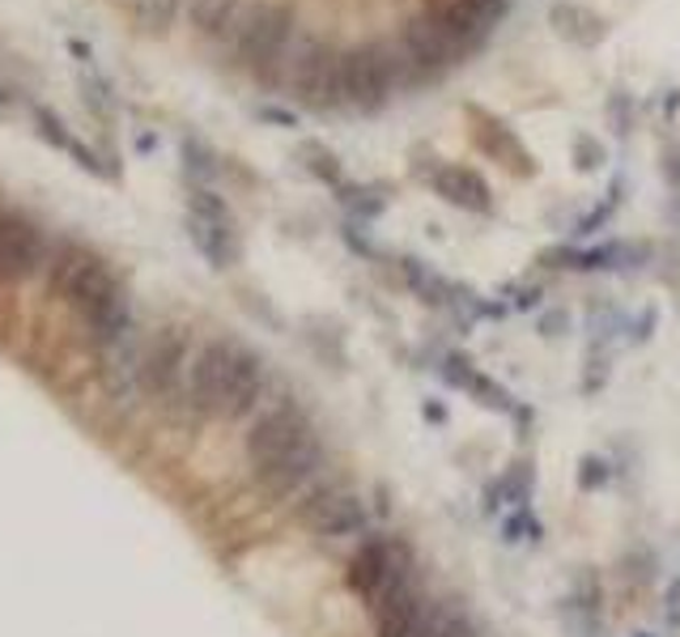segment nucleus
I'll use <instances>...</instances> for the list:
<instances>
[{
    "label": "nucleus",
    "instance_id": "obj_1",
    "mask_svg": "<svg viewBox=\"0 0 680 637\" xmlns=\"http://www.w3.org/2000/svg\"><path fill=\"white\" fill-rule=\"evenodd\" d=\"M51 285L73 302L81 315L86 331L94 336V345H102V354H111L116 345H123L132 336V302H128V285L107 268V260H98L86 247H64L60 256H51Z\"/></svg>",
    "mask_w": 680,
    "mask_h": 637
},
{
    "label": "nucleus",
    "instance_id": "obj_2",
    "mask_svg": "<svg viewBox=\"0 0 680 637\" xmlns=\"http://www.w3.org/2000/svg\"><path fill=\"white\" fill-rule=\"evenodd\" d=\"M243 447L251 472H256V480L264 485L268 494L302 489L316 476L319 459H323L316 425L307 421V412L293 408V404H277V408L260 412L247 429Z\"/></svg>",
    "mask_w": 680,
    "mask_h": 637
},
{
    "label": "nucleus",
    "instance_id": "obj_3",
    "mask_svg": "<svg viewBox=\"0 0 680 637\" xmlns=\"http://www.w3.org/2000/svg\"><path fill=\"white\" fill-rule=\"evenodd\" d=\"M264 396V366L239 340H209L192 354L188 366V404L204 417L239 421Z\"/></svg>",
    "mask_w": 680,
    "mask_h": 637
},
{
    "label": "nucleus",
    "instance_id": "obj_4",
    "mask_svg": "<svg viewBox=\"0 0 680 637\" xmlns=\"http://www.w3.org/2000/svg\"><path fill=\"white\" fill-rule=\"evenodd\" d=\"M298 34V13L290 0H251L230 34L234 60L256 72L260 86H281L290 77V51Z\"/></svg>",
    "mask_w": 680,
    "mask_h": 637
},
{
    "label": "nucleus",
    "instance_id": "obj_5",
    "mask_svg": "<svg viewBox=\"0 0 680 637\" xmlns=\"http://www.w3.org/2000/svg\"><path fill=\"white\" fill-rule=\"evenodd\" d=\"M404 90L400 51L388 43H362L340 51V107L374 116L388 107V98Z\"/></svg>",
    "mask_w": 680,
    "mask_h": 637
},
{
    "label": "nucleus",
    "instance_id": "obj_6",
    "mask_svg": "<svg viewBox=\"0 0 680 637\" xmlns=\"http://www.w3.org/2000/svg\"><path fill=\"white\" fill-rule=\"evenodd\" d=\"M349 587L366 599V608L374 613L379 604H388L396 595L413 590V553L409 544L396 536H374L353 553L349 566Z\"/></svg>",
    "mask_w": 680,
    "mask_h": 637
},
{
    "label": "nucleus",
    "instance_id": "obj_7",
    "mask_svg": "<svg viewBox=\"0 0 680 637\" xmlns=\"http://www.w3.org/2000/svg\"><path fill=\"white\" fill-rule=\"evenodd\" d=\"M286 86L293 90V102L307 111H337L340 107V51L323 39H302L290 51V77Z\"/></svg>",
    "mask_w": 680,
    "mask_h": 637
},
{
    "label": "nucleus",
    "instance_id": "obj_8",
    "mask_svg": "<svg viewBox=\"0 0 680 637\" xmlns=\"http://www.w3.org/2000/svg\"><path fill=\"white\" fill-rule=\"evenodd\" d=\"M188 238L192 247L213 263V268H234L243 247H239V230H234V212L213 188H192L188 196Z\"/></svg>",
    "mask_w": 680,
    "mask_h": 637
},
{
    "label": "nucleus",
    "instance_id": "obj_9",
    "mask_svg": "<svg viewBox=\"0 0 680 637\" xmlns=\"http://www.w3.org/2000/svg\"><path fill=\"white\" fill-rule=\"evenodd\" d=\"M51 238L43 226L13 209H0V277H30L51 263Z\"/></svg>",
    "mask_w": 680,
    "mask_h": 637
},
{
    "label": "nucleus",
    "instance_id": "obj_10",
    "mask_svg": "<svg viewBox=\"0 0 680 637\" xmlns=\"http://www.w3.org/2000/svg\"><path fill=\"white\" fill-rule=\"evenodd\" d=\"M302 519L323 540H344V536H362L366 531V506L353 489L328 485V489H316V497L302 510Z\"/></svg>",
    "mask_w": 680,
    "mask_h": 637
},
{
    "label": "nucleus",
    "instance_id": "obj_11",
    "mask_svg": "<svg viewBox=\"0 0 680 637\" xmlns=\"http://www.w3.org/2000/svg\"><path fill=\"white\" fill-rule=\"evenodd\" d=\"M426 18L438 26V34L451 43V51L460 60H468L472 51H481L489 43V26L463 0H426Z\"/></svg>",
    "mask_w": 680,
    "mask_h": 637
},
{
    "label": "nucleus",
    "instance_id": "obj_12",
    "mask_svg": "<svg viewBox=\"0 0 680 637\" xmlns=\"http://www.w3.org/2000/svg\"><path fill=\"white\" fill-rule=\"evenodd\" d=\"M472 116V141L477 149H486L493 162H502L510 175H536L532 153L523 149V141L510 132L507 123L498 116H486V111H468Z\"/></svg>",
    "mask_w": 680,
    "mask_h": 637
},
{
    "label": "nucleus",
    "instance_id": "obj_13",
    "mask_svg": "<svg viewBox=\"0 0 680 637\" xmlns=\"http://www.w3.org/2000/svg\"><path fill=\"white\" fill-rule=\"evenodd\" d=\"M430 188L447 200V205H456V209L463 212H489L493 209V191H489V183L472 170V166H451L442 162L430 175Z\"/></svg>",
    "mask_w": 680,
    "mask_h": 637
},
{
    "label": "nucleus",
    "instance_id": "obj_14",
    "mask_svg": "<svg viewBox=\"0 0 680 637\" xmlns=\"http://www.w3.org/2000/svg\"><path fill=\"white\" fill-rule=\"evenodd\" d=\"M549 26L558 30L566 43H574V48H596V43H604V34H608L604 18L587 13L583 4H574V0H558V4L549 9Z\"/></svg>",
    "mask_w": 680,
    "mask_h": 637
},
{
    "label": "nucleus",
    "instance_id": "obj_15",
    "mask_svg": "<svg viewBox=\"0 0 680 637\" xmlns=\"http://www.w3.org/2000/svg\"><path fill=\"white\" fill-rule=\"evenodd\" d=\"M243 4L247 0H192V4H188V22H192L200 34L230 43L234 26L243 18Z\"/></svg>",
    "mask_w": 680,
    "mask_h": 637
},
{
    "label": "nucleus",
    "instance_id": "obj_16",
    "mask_svg": "<svg viewBox=\"0 0 680 637\" xmlns=\"http://www.w3.org/2000/svg\"><path fill=\"white\" fill-rule=\"evenodd\" d=\"M34 123H39V132H43V141H51L56 149H64V153H73V158L86 166V170L102 175V162H98V153L90 149V145L77 141L73 132L60 123V116H56V111H48V107H34Z\"/></svg>",
    "mask_w": 680,
    "mask_h": 637
},
{
    "label": "nucleus",
    "instance_id": "obj_17",
    "mask_svg": "<svg viewBox=\"0 0 680 637\" xmlns=\"http://www.w3.org/2000/svg\"><path fill=\"white\" fill-rule=\"evenodd\" d=\"M404 277H409V285L417 289V298H421V302H430V307H456L460 285H451L447 277H438L430 263L404 260Z\"/></svg>",
    "mask_w": 680,
    "mask_h": 637
},
{
    "label": "nucleus",
    "instance_id": "obj_18",
    "mask_svg": "<svg viewBox=\"0 0 680 637\" xmlns=\"http://www.w3.org/2000/svg\"><path fill=\"white\" fill-rule=\"evenodd\" d=\"M388 183H340V205L358 221H374L379 212L388 209Z\"/></svg>",
    "mask_w": 680,
    "mask_h": 637
},
{
    "label": "nucleus",
    "instance_id": "obj_19",
    "mask_svg": "<svg viewBox=\"0 0 680 637\" xmlns=\"http://www.w3.org/2000/svg\"><path fill=\"white\" fill-rule=\"evenodd\" d=\"M120 4L132 18V26L146 30V34H162L179 18V0H120Z\"/></svg>",
    "mask_w": 680,
    "mask_h": 637
},
{
    "label": "nucleus",
    "instance_id": "obj_20",
    "mask_svg": "<svg viewBox=\"0 0 680 637\" xmlns=\"http://www.w3.org/2000/svg\"><path fill=\"white\" fill-rule=\"evenodd\" d=\"M413 637H481L477 634V625L460 613V608H426L421 616V625L413 629Z\"/></svg>",
    "mask_w": 680,
    "mask_h": 637
},
{
    "label": "nucleus",
    "instance_id": "obj_21",
    "mask_svg": "<svg viewBox=\"0 0 680 637\" xmlns=\"http://www.w3.org/2000/svg\"><path fill=\"white\" fill-rule=\"evenodd\" d=\"M298 158H302V166H307V175H316L319 183H332V188H340L344 166H340V158L323 141H307L302 149H298Z\"/></svg>",
    "mask_w": 680,
    "mask_h": 637
},
{
    "label": "nucleus",
    "instance_id": "obj_22",
    "mask_svg": "<svg viewBox=\"0 0 680 637\" xmlns=\"http://www.w3.org/2000/svg\"><path fill=\"white\" fill-rule=\"evenodd\" d=\"M183 170H188V179H192L196 188H204V183L218 179V153L209 145H200L196 137H188L183 141Z\"/></svg>",
    "mask_w": 680,
    "mask_h": 637
},
{
    "label": "nucleus",
    "instance_id": "obj_23",
    "mask_svg": "<svg viewBox=\"0 0 680 637\" xmlns=\"http://www.w3.org/2000/svg\"><path fill=\"white\" fill-rule=\"evenodd\" d=\"M574 166L579 170H600L604 166V145L596 141V137H587V132H579L574 137Z\"/></svg>",
    "mask_w": 680,
    "mask_h": 637
},
{
    "label": "nucleus",
    "instance_id": "obj_24",
    "mask_svg": "<svg viewBox=\"0 0 680 637\" xmlns=\"http://www.w3.org/2000/svg\"><path fill=\"white\" fill-rule=\"evenodd\" d=\"M608 119L617 123V132H630L633 128V98L626 90H617L612 102H608Z\"/></svg>",
    "mask_w": 680,
    "mask_h": 637
},
{
    "label": "nucleus",
    "instance_id": "obj_25",
    "mask_svg": "<svg viewBox=\"0 0 680 637\" xmlns=\"http://www.w3.org/2000/svg\"><path fill=\"white\" fill-rule=\"evenodd\" d=\"M463 4H468V9H472V13H477L489 30L502 22V18H507V9H510V0H463Z\"/></svg>",
    "mask_w": 680,
    "mask_h": 637
},
{
    "label": "nucleus",
    "instance_id": "obj_26",
    "mask_svg": "<svg viewBox=\"0 0 680 637\" xmlns=\"http://www.w3.org/2000/svg\"><path fill=\"white\" fill-rule=\"evenodd\" d=\"M86 102H90L94 111H107V116L116 111V98H111V86H107V81H94V77L86 81Z\"/></svg>",
    "mask_w": 680,
    "mask_h": 637
},
{
    "label": "nucleus",
    "instance_id": "obj_27",
    "mask_svg": "<svg viewBox=\"0 0 680 637\" xmlns=\"http://www.w3.org/2000/svg\"><path fill=\"white\" fill-rule=\"evenodd\" d=\"M663 179H668L672 188H680V145H668V149H663Z\"/></svg>",
    "mask_w": 680,
    "mask_h": 637
},
{
    "label": "nucleus",
    "instance_id": "obj_28",
    "mask_svg": "<svg viewBox=\"0 0 680 637\" xmlns=\"http://www.w3.org/2000/svg\"><path fill=\"white\" fill-rule=\"evenodd\" d=\"M579 480H583L587 489H600V485L608 480L604 464H600V459H583V472H579Z\"/></svg>",
    "mask_w": 680,
    "mask_h": 637
},
{
    "label": "nucleus",
    "instance_id": "obj_29",
    "mask_svg": "<svg viewBox=\"0 0 680 637\" xmlns=\"http://www.w3.org/2000/svg\"><path fill=\"white\" fill-rule=\"evenodd\" d=\"M570 328V315H566V310H553V315H544V319H540V331H544V336H561V331Z\"/></svg>",
    "mask_w": 680,
    "mask_h": 637
},
{
    "label": "nucleus",
    "instance_id": "obj_30",
    "mask_svg": "<svg viewBox=\"0 0 680 637\" xmlns=\"http://www.w3.org/2000/svg\"><path fill=\"white\" fill-rule=\"evenodd\" d=\"M260 119H268V123H281V128H298V116H293V111H286V107H264V111H260Z\"/></svg>",
    "mask_w": 680,
    "mask_h": 637
}]
</instances>
